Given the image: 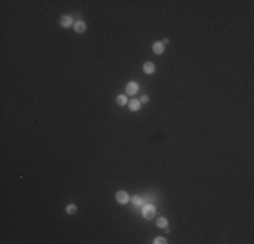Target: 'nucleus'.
<instances>
[{"label": "nucleus", "instance_id": "obj_1", "mask_svg": "<svg viewBox=\"0 0 254 244\" xmlns=\"http://www.w3.org/2000/svg\"><path fill=\"white\" fill-rule=\"evenodd\" d=\"M142 213H143V217L145 218H153L154 217V214H156V208L153 206V205H145L143 206V209H142Z\"/></svg>", "mask_w": 254, "mask_h": 244}, {"label": "nucleus", "instance_id": "obj_2", "mask_svg": "<svg viewBox=\"0 0 254 244\" xmlns=\"http://www.w3.org/2000/svg\"><path fill=\"white\" fill-rule=\"evenodd\" d=\"M129 199H130V195L126 193V191H118L116 193V201L119 202V204L125 205L129 202Z\"/></svg>", "mask_w": 254, "mask_h": 244}, {"label": "nucleus", "instance_id": "obj_3", "mask_svg": "<svg viewBox=\"0 0 254 244\" xmlns=\"http://www.w3.org/2000/svg\"><path fill=\"white\" fill-rule=\"evenodd\" d=\"M138 88H139V87H138V83L131 82V83H129V84H127L126 91H127V94H129V95H134L138 91Z\"/></svg>", "mask_w": 254, "mask_h": 244}, {"label": "nucleus", "instance_id": "obj_4", "mask_svg": "<svg viewBox=\"0 0 254 244\" xmlns=\"http://www.w3.org/2000/svg\"><path fill=\"white\" fill-rule=\"evenodd\" d=\"M60 23H61V26H64V27H69L71 24H73V18L69 16V15H65V16L61 18Z\"/></svg>", "mask_w": 254, "mask_h": 244}, {"label": "nucleus", "instance_id": "obj_5", "mask_svg": "<svg viewBox=\"0 0 254 244\" xmlns=\"http://www.w3.org/2000/svg\"><path fill=\"white\" fill-rule=\"evenodd\" d=\"M153 50H154V53L156 54H162L165 50V46L162 42H156L154 45H153Z\"/></svg>", "mask_w": 254, "mask_h": 244}, {"label": "nucleus", "instance_id": "obj_6", "mask_svg": "<svg viewBox=\"0 0 254 244\" xmlns=\"http://www.w3.org/2000/svg\"><path fill=\"white\" fill-rule=\"evenodd\" d=\"M129 109H130L131 111H138L139 109H141V102H139V100H137V99H133V100H130Z\"/></svg>", "mask_w": 254, "mask_h": 244}, {"label": "nucleus", "instance_id": "obj_7", "mask_svg": "<svg viewBox=\"0 0 254 244\" xmlns=\"http://www.w3.org/2000/svg\"><path fill=\"white\" fill-rule=\"evenodd\" d=\"M87 29V24L82 22V20H77L76 23H74V30H76V33H84Z\"/></svg>", "mask_w": 254, "mask_h": 244}, {"label": "nucleus", "instance_id": "obj_8", "mask_svg": "<svg viewBox=\"0 0 254 244\" xmlns=\"http://www.w3.org/2000/svg\"><path fill=\"white\" fill-rule=\"evenodd\" d=\"M154 64L153 63H145V65H143V71L146 72V73H153L154 72Z\"/></svg>", "mask_w": 254, "mask_h": 244}, {"label": "nucleus", "instance_id": "obj_9", "mask_svg": "<svg viewBox=\"0 0 254 244\" xmlns=\"http://www.w3.org/2000/svg\"><path fill=\"white\" fill-rule=\"evenodd\" d=\"M157 227H158V228H166V227H168V220L164 218V217H160V218L157 220Z\"/></svg>", "mask_w": 254, "mask_h": 244}, {"label": "nucleus", "instance_id": "obj_10", "mask_svg": "<svg viewBox=\"0 0 254 244\" xmlns=\"http://www.w3.org/2000/svg\"><path fill=\"white\" fill-rule=\"evenodd\" d=\"M116 103L119 106H125L126 103H127V96L126 95H119L116 98Z\"/></svg>", "mask_w": 254, "mask_h": 244}, {"label": "nucleus", "instance_id": "obj_11", "mask_svg": "<svg viewBox=\"0 0 254 244\" xmlns=\"http://www.w3.org/2000/svg\"><path fill=\"white\" fill-rule=\"evenodd\" d=\"M133 204L135 205V206H142V205H143V202H142V198L141 197L135 195V197H133Z\"/></svg>", "mask_w": 254, "mask_h": 244}, {"label": "nucleus", "instance_id": "obj_12", "mask_svg": "<svg viewBox=\"0 0 254 244\" xmlns=\"http://www.w3.org/2000/svg\"><path fill=\"white\" fill-rule=\"evenodd\" d=\"M76 210H77L76 205H68V206H66V212L69 213V214H73V213H76Z\"/></svg>", "mask_w": 254, "mask_h": 244}, {"label": "nucleus", "instance_id": "obj_13", "mask_svg": "<svg viewBox=\"0 0 254 244\" xmlns=\"http://www.w3.org/2000/svg\"><path fill=\"white\" fill-rule=\"evenodd\" d=\"M154 243L156 244H165L166 243V240H165L164 237H157L156 240H154Z\"/></svg>", "mask_w": 254, "mask_h": 244}, {"label": "nucleus", "instance_id": "obj_14", "mask_svg": "<svg viewBox=\"0 0 254 244\" xmlns=\"http://www.w3.org/2000/svg\"><path fill=\"white\" fill-rule=\"evenodd\" d=\"M141 102H143V103L149 102V98H147V96H146V95H143V96H142V98H141Z\"/></svg>", "mask_w": 254, "mask_h": 244}, {"label": "nucleus", "instance_id": "obj_15", "mask_svg": "<svg viewBox=\"0 0 254 244\" xmlns=\"http://www.w3.org/2000/svg\"><path fill=\"white\" fill-rule=\"evenodd\" d=\"M168 42H169V40H168V38H165V40L162 41V43H168Z\"/></svg>", "mask_w": 254, "mask_h": 244}]
</instances>
